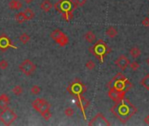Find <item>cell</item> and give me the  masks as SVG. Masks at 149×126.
Wrapping results in <instances>:
<instances>
[{
  "instance_id": "6da1fadb",
  "label": "cell",
  "mask_w": 149,
  "mask_h": 126,
  "mask_svg": "<svg viewBox=\"0 0 149 126\" xmlns=\"http://www.w3.org/2000/svg\"><path fill=\"white\" fill-rule=\"evenodd\" d=\"M111 113L122 123H126L138 111L137 108L126 98H124L111 109Z\"/></svg>"
},
{
  "instance_id": "7a4b0ae2",
  "label": "cell",
  "mask_w": 149,
  "mask_h": 126,
  "mask_svg": "<svg viewBox=\"0 0 149 126\" xmlns=\"http://www.w3.org/2000/svg\"><path fill=\"white\" fill-rule=\"evenodd\" d=\"M108 87L114 88L118 90L125 91V93L132 88V83L127 80V78L122 74L118 73L108 83Z\"/></svg>"
},
{
  "instance_id": "3957f363",
  "label": "cell",
  "mask_w": 149,
  "mask_h": 126,
  "mask_svg": "<svg viewBox=\"0 0 149 126\" xmlns=\"http://www.w3.org/2000/svg\"><path fill=\"white\" fill-rule=\"evenodd\" d=\"M91 53H92L100 62H104V58L106 54L111 53V48L106 45V43L100 39L92 47L90 48Z\"/></svg>"
},
{
  "instance_id": "277c9868",
  "label": "cell",
  "mask_w": 149,
  "mask_h": 126,
  "mask_svg": "<svg viewBox=\"0 0 149 126\" xmlns=\"http://www.w3.org/2000/svg\"><path fill=\"white\" fill-rule=\"evenodd\" d=\"M17 118L18 115L16 114V112L9 107L0 110V121L5 125L13 124L17 120Z\"/></svg>"
},
{
  "instance_id": "5b68a950",
  "label": "cell",
  "mask_w": 149,
  "mask_h": 126,
  "mask_svg": "<svg viewBox=\"0 0 149 126\" xmlns=\"http://www.w3.org/2000/svg\"><path fill=\"white\" fill-rule=\"evenodd\" d=\"M54 9L61 12V13H64L66 12H69V11H74L76 8L77 7L76 6V4L74 3L73 0H59L57 3H55L54 6Z\"/></svg>"
},
{
  "instance_id": "8992f818",
  "label": "cell",
  "mask_w": 149,
  "mask_h": 126,
  "mask_svg": "<svg viewBox=\"0 0 149 126\" xmlns=\"http://www.w3.org/2000/svg\"><path fill=\"white\" fill-rule=\"evenodd\" d=\"M86 86L81 82V81L79 80H76L73 82H71L69 84V86L68 87V91L70 95H73L74 96H80L83 95L84 92L86 91Z\"/></svg>"
},
{
  "instance_id": "52a82bcc",
  "label": "cell",
  "mask_w": 149,
  "mask_h": 126,
  "mask_svg": "<svg viewBox=\"0 0 149 126\" xmlns=\"http://www.w3.org/2000/svg\"><path fill=\"white\" fill-rule=\"evenodd\" d=\"M36 65L29 59H26L24 61H22L19 66V71L22 72L26 76H31L32 75H33L34 72L36 71Z\"/></svg>"
},
{
  "instance_id": "ba28073f",
  "label": "cell",
  "mask_w": 149,
  "mask_h": 126,
  "mask_svg": "<svg viewBox=\"0 0 149 126\" xmlns=\"http://www.w3.org/2000/svg\"><path fill=\"white\" fill-rule=\"evenodd\" d=\"M50 37H51L54 40H55V41L59 44L60 46H67V45L68 44V42H69L68 37L62 31H61V30H59V29L54 30V31L51 33Z\"/></svg>"
},
{
  "instance_id": "9c48e42d",
  "label": "cell",
  "mask_w": 149,
  "mask_h": 126,
  "mask_svg": "<svg viewBox=\"0 0 149 126\" xmlns=\"http://www.w3.org/2000/svg\"><path fill=\"white\" fill-rule=\"evenodd\" d=\"M32 106L36 111H38L40 113H41L47 109H50V108H51V104L47 101H46L45 99H42V98H36L35 100H33L32 102Z\"/></svg>"
},
{
  "instance_id": "30bf717a",
  "label": "cell",
  "mask_w": 149,
  "mask_h": 126,
  "mask_svg": "<svg viewBox=\"0 0 149 126\" xmlns=\"http://www.w3.org/2000/svg\"><path fill=\"white\" fill-rule=\"evenodd\" d=\"M89 125H93V126H110L111 123L106 119V117L102 113H98L89 123Z\"/></svg>"
},
{
  "instance_id": "8fae6325",
  "label": "cell",
  "mask_w": 149,
  "mask_h": 126,
  "mask_svg": "<svg viewBox=\"0 0 149 126\" xmlns=\"http://www.w3.org/2000/svg\"><path fill=\"white\" fill-rule=\"evenodd\" d=\"M108 96L114 102H118L125 98V92L121 91V90H118L114 88H110L109 92H108Z\"/></svg>"
},
{
  "instance_id": "7c38bea8",
  "label": "cell",
  "mask_w": 149,
  "mask_h": 126,
  "mask_svg": "<svg viewBox=\"0 0 149 126\" xmlns=\"http://www.w3.org/2000/svg\"><path fill=\"white\" fill-rule=\"evenodd\" d=\"M9 47H12V48H14V49H17V46H14L11 39H9V37H7L6 34H2L0 35V49L2 51H6L7 48Z\"/></svg>"
},
{
  "instance_id": "4fadbf2b",
  "label": "cell",
  "mask_w": 149,
  "mask_h": 126,
  "mask_svg": "<svg viewBox=\"0 0 149 126\" xmlns=\"http://www.w3.org/2000/svg\"><path fill=\"white\" fill-rule=\"evenodd\" d=\"M115 64L117 65V67H118L122 71L125 70L127 69V67L130 64V60L129 59L125 56V55H120L116 60H115Z\"/></svg>"
},
{
  "instance_id": "5bb4252c",
  "label": "cell",
  "mask_w": 149,
  "mask_h": 126,
  "mask_svg": "<svg viewBox=\"0 0 149 126\" xmlns=\"http://www.w3.org/2000/svg\"><path fill=\"white\" fill-rule=\"evenodd\" d=\"M90 106V101L87 100L85 97H84L83 96H80L77 97V107H79V109H81V111L84 114V119H86V115H85V110L86 109Z\"/></svg>"
},
{
  "instance_id": "9a60e30c",
  "label": "cell",
  "mask_w": 149,
  "mask_h": 126,
  "mask_svg": "<svg viewBox=\"0 0 149 126\" xmlns=\"http://www.w3.org/2000/svg\"><path fill=\"white\" fill-rule=\"evenodd\" d=\"M9 104H10V97L6 94H2L0 96V109L7 108Z\"/></svg>"
},
{
  "instance_id": "2e32d148",
  "label": "cell",
  "mask_w": 149,
  "mask_h": 126,
  "mask_svg": "<svg viewBox=\"0 0 149 126\" xmlns=\"http://www.w3.org/2000/svg\"><path fill=\"white\" fill-rule=\"evenodd\" d=\"M8 6L11 10L19 11L23 7V4L20 1H19V0H11L8 4Z\"/></svg>"
},
{
  "instance_id": "e0dca14e",
  "label": "cell",
  "mask_w": 149,
  "mask_h": 126,
  "mask_svg": "<svg viewBox=\"0 0 149 126\" xmlns=\"http://www.w3.org/2000/svg\"><path fill=\"white\" fill-rule=\"evenodd\" d=\"M53 8V4L49 0H44V1L40 4V10L44 12H48Z\"/></svg>"
},
{
  "instance_id": "ac0fdd59",
  "label": "cell",
  "mask_w": 149,
  "mask_h": 126,
  "mask_svg": "<svg viewBox=\"0 0 149 126\" xmlns=\"http://www.w3.org/2000/svg\"><path fill=\"white\" fill-rule=\"evenodd\" d=\"M105 34L109 37V38H115L118 35V30L114 27V26H110L106 29L105 31Z\"/></svg>"
},
{
  "instance_id": "d6986e66",
  "label": "cell",
  "mask_w": 149,
  "mask_h": 126,
  "mask_svg": "<svg viewBox=\"0 0 149 126\" xmlns=\"http://www.w3.org/2000/svg\"><path fill=\"white\" fill-rule=\"evenodd\" d=\"M84 39L86 41H88L89 43H94L95 40H96V35L93 32L91 31H89L85 33L84 35Z\"/></svg>"
},
{
  "instance_id": "ffe728a7",
  "label": "cell",
  "mask_w": 149,
  "mask_h": 126,
  "mask_svg": "<svg viewBox=\"0 0 149 126\" xmlns=\"http://www.w3.org/2000/svg\"><path fill=\"white\" fill-rule=\"evenodd\" d=\"M24 15H25V17H26V21H28V20H31V19H33V18H34V12H33V11L31 9V8H26L24 12Z\"/></svg>"
},
{
  "instance_id": "44dd1931",
  "label": "cell",
  "mask_w": 149,
  "mask_h": 126,
  "mask_svg": "<svg viewBox=\"0 0 149 126\" xmlns=\"http://www.w3.org/2000/svg\"><path fill=\"white\" fill-rule=\"evenodd\" d=\"M130 54H131V56L133 59H137V58H139L140 56L141 51H140V49L139 47L134 46V47H132V48L130 49Z\"/></svg>"
},
{
  "instance_id": "7402d4cb",
  "label": "cell",
  "mask_w": 149,
  "mask_h": 126,
  "mask_svg": "<svg viewBox=\"0 0 149 126\" xmlns=\"http://www.w3.org/2000/svg\"><path fill=\"white\" fill-rule=\"evenodd\" d=\"M140 85L149 91V74H147L142 78V80L140 81Z\"/></svg>"
},
{
  "instance_id": "603a6c76",
  "label": "cell",
  "mask_w": 149,
  "mask_h": 126,
  "mask_svg": "<svg viewBox=\"0 0 149 126\" xmlns=\"http://www.w3.org/2000/svg\"><path fill=\"white\" fill-rule=\"evenodd\" d=\"M15 20L19 23V24H22V23H25L26 21V17L24 15V12H19L16 15H15Z\"/></svg>"
},
{
  "instance_id": "cb8c5ba5",
  "label": "cell",
  "mask_w": 149,
  "mask_h": 126,
  "mask_svg": "<svg viewBox=\"0 0 149 126\" xmlns=\"http://www.w3.org/2000/svg\"><path fill=\"white\" fill-rule=\"evenodd\" d=\"M30 39H31V37H30V35L28 34V33H21L20 34V36H19V41L21 42V43H23V44H27V42L30 40Z\"/></svg>"
},
{
  "instance_id": "d4e9b609",
  "label": "cell",
  "mask_w": 149,
  "mask_h": 126,
  "mask_svg": "<svg viewBox=\"0 0 149 126\" xmlns=\"http://www.w3.org/2000/svg\"><path fill=\"white\" fill-rule=\"evenodd\" d=\"M23 92H24V89H23V88H22L20 85H16V86L13 89V95L16 96H21V95L23 94Z\"/></svg>"
},
{
  "instance_id": "484cf974",
  "label": "cell",
  "mask_w": 149,
  "mask_h": 126,
  "mask_svg": "<svg viewBox=\"0 0 149 126\" xmlns=\"http://www.w3.org/2000/svg\"><path fill=\"white\" fill-rule=\"evenodd\" d=\"M31 94L33 95V96H37L39 94H40L41 92V88L38 85H33L32 88H31Z\"/></svg>"
},
{
  "instance_id": "4316f807",
  "label": "cell",
  "mask_w": 149,
  "mask_h": 126,
  "mask_svg": "<svg viewBox=\"0 0 149 126\" xmlns=\"http://www.w3.org/2000/svg\"><path fill=\"white\" fill-rule=\"evenodd\" d=\"M40 115H41V116H42L45 120H47V121L49 120V119L51 118V116H52V113H51L50 109H47V110L41 112Z\"/></svg>"
},
{
  "instance_id": "83f0119b",
  "label": "cell",
  "mask_w": 149,
  "mask_h": 126,
  "mask_svg": "<svg viewBox=\"0 0 149 126\" xmlns=\"http://www.w3.org/2000/svg\"><path fill=\"white\" fill-rule=\"evenodd\" d=\"M64 114H65L66 116L70 117V116H74V109H72L71 107H68V108H66V109H64Z\"/></svg>"
},
{
  "instance_id": "f1b7e54d",
  "label": "cell",
  "mask_w": 149,
  "mask_h": 126,
  "mask_svg": "<svg viewBox=\"0 0 149 126\" xmlns=\"http://www.w3.org/2000/svg\"><path fill=\"white\" fill-rule=\"evenodd\" d=\"M62 18L66 19L67 21H69L73 18V11H69V12H66L62 13Z\"/></svg>"
},
{
  "instance_id": "f546056e",
  "label": "cell",
  "mask_w": 149,
  "mask_h": 126,
  "mask_svg": "<svg viewBox=\"0 0 149 126\" xmlns=\"http://www.w3.org/2000/svg\"><path fill=\"white\" fill-rule=\"evenodd\" d=\"M85 67L89 70H93L96 68V64H95V62L93 60H88L86 62V64H85Z\"/></svg>"
},
{
  "instance_id": "4dcf8cb0",
  "label": "cell",
  "mask_w": 149,
  "mask_h": 126,
  "mask_svg": "<svg viewBox=\"0 0 149 126\" xmlns=\"http://www.w3.org/2000/svg\"><path fill=\"white\" fill-rule=\"evenodd\" d=\"M9 66V63L6 60H0V69H2V70H6L7 69Z\"/></svg>"
},
{
  "instance_id": "1f68e13d",
  "label": "cell",
  "mask_w": 149,
  "mask_h": 126,
  "mask_svg": "<svg viewBox=\"0 0 149 126\" xmlns=\"http://www.w3.org/2000/svg\"><path fill=\"white\" fill-rule=\"evenodd\" d=\"M129 66H130L131 69L133 70V71L138 70V69L139 68V63H138L137 61H132V62H131L130 64H129Z\"/></svg>"
},
{
  "instance_id": "d6a6232c",
  "label": "cell",
  "mask_w": 149,
  "mask_h": 126,
  "mask_svg": "<svg viewBox=\"0 0 149 126\" xmlns=\"http://www.w3.org/2000/svg\"><path fill=\"white\" fill-rule=\"evenodd\" d=\"M73 1L77 6H84L87 3V0H73Z\"/></svg>"
},
{
  "instance_id": "836d02e7",
  "label": "cell",
  "mask_w": 149,
  "mask_h": 126,
  "mask_svg": "<svg viewBox=\"0 0 149 126\" xmlns=\"http://www.w3.org/2000/svg\"><path fill=\"white\" fill-rule=\"evenodd\" d=\"M142 25L146 27H149V17H146L142 20Z\"/></svg>"
},
{
  "instance_id": "e575fe53",
  "label": "cell",
  "mask_w": 149,
  "mask_h": 126,
  "mask_svg": "<svg viewBox=\"0 0 149 126\" xmlns=\"http://www.w3.org/2000/svg\"><path fill=\"white\" fill-rule=\"evenodd\" d=\"M144 122H145V123H146V124L149 125V115H148V116H146L144 118Z\"/></svg>"
},
{
  "instance_id": "d590c367",
  "label": "cell",
  "mask_w": 149,
  "mask_h": 126,
  "mask_svg": "<svg viewBox=\"0 0 149 126\" xmlns=\"http://www.w3.org/2000/svg\"><path fill=\"white\" fill-rule=\"evenodd\" d=\"M24 1H25V3H26V4L30 5V4H32V3L33 2V0H24Z\"/></svg>"
},
{
  "instance_id": "8d00e7d4",
  "label": "cell",
  "mask_w": 149,
  "mask_h": 126,
  "mask_svg": "<svg viewBox=\"0 0 149 126\" xmlns=\"http://www.w3.org/2000/svg\"><path fill=\"white\" fill-rule=\"evenodd\" d=\"M146 63L148 64V66H149V57L147 58V60H146Z\"/></svg>"
},
{
  "instance_id": "74e56055",
  "label": "cell",
  "mask_w": 149,
  "mask_h": 126,
  "mask_svg": "<svg viewBox=\"0 0 149 126\" xmlns=\"http://www.w3.org/2000/svg\"><path fill=\"white\" fill-rule=\"evenodd\" d=\"M0 110H1V109H0Z\"/></svg>"
}]
</instances>
